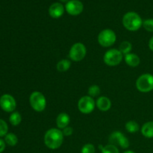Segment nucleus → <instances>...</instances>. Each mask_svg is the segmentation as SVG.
<instances>
[{
    "label": "nucleus",
    "instance_id": "aec40b11",
    "mask_svg": "<svg viewBox=\"0 0 153 153\" xmlns=\"http://www.w3.org/2000/svg\"><path fill=\"white\" fill-rule=\"evenodd\" d=\"M99 148L101 150L102 153H120V150L117 148V146H114L113 144H111V143L105 146L100 145Z\"/></svg>",
    "mask_w": 153,
    "mask_h": 153
},
{
    "label": "nucleus",
    "instance_id": "cd10ccee",
    "mask_svg": "<svg viewBox=\"0 0 153 153\" xmlns=\"http://www.w3.org/2000/svg\"><path fill=\"white\" fill-rule=\"evenodd\" d=\"M5 146L6 143L4 140L0 138V153L4 152V150L5 149Z\"/></svg>",
    "mask_w": 153,
    "mask_h": 153
},
{
    "label": "nucleus",
    "instance_id": "1a4fd4ad",
    "mask_svg": "<svg viewBox=\"0 0 153 153\" xmlns=\"http://www.w3.org/2000/svg\"><path fill=\"white\" fill-rule=\"evenodd\" d=\"M108 141L111 144L120 146L122 149H128L130 146L129 140L119 131H114L109 136Z\"/></svg>",
    "mask_w": 153,
    "mask_h": 153
},
{
    "label": "nucleus",
    "instance_id": "20e7f679",
    "mask_svg": "<svg viewBox=\"0 0 153 153\" xmlns=\"http://www.w3.org/2000/svg\"><path fill=\"white\" fill-rule=\"evenodd\" d=\"M123 59V55L119 49H111L105 53L103 61L109 67H116L119 65Z\"/></svg>",
    "mask_w": 153,
    "mask_h": 153
},
{
    "label": "nucleus",
    "instance_id": "6ab92c4d",
    "mask_svg": "<svg viewBox=\"0 0 153 153\" xmlns=\"http://www.w3.org/2000/svg\"><path fill=\"white\" fill-rule=\"evenodd\" d=\"M9 121H10L11 125H13V126H16L19 125L20 123L22 122V116L18 111H13L10 115Z\"/></svg>",
    "mask_w": 153,
    "mask_h": 153
},
{
    "label": "nucleus",
    "instance_id": "f3484780",
    "mask_svg": "<svg viewBox=\"0 0 153 153\" xmlns=\"http://www.w3.org/2000/svg\"><path fill=\"white\" fill-rule=\"evenodd\" d=\"M71 67V62H70V60L67 59H62L58 62L56 65L57 70L58 72H61V73H64V72H67L69 69Z\"/></svg>",
    "mask_w": 153,
    "mask_h": 153
},
{
    "label": "nucleus",
    "instance_id": "423d86ee",
    "mask_svg": "<svg viewBox=\"0 0 153 153\" xmlns=\"http://www.w3.org/2000/svg\"><path fill=\"white\" fill-rule=\"evenodd\" d=\"M116 34L110 28L102 30L98 35V43L102 47H110L113 46L116 42Z\"/></svg>",
    "mask_w": 153,
    "mask_h": 153
},
{
    "label": "nucleus",
    "instance_id": "4468645a",
    "mask_svg": "<svg viewBox=\"0 0 153 153\" xmlns=\"http://www.w3.org/2000/svg\"><path fill=\"white\" fill-rule=\"evenodd\" d=\"M70 123V117L67 113L59 114L56 118V125L59 129H64L67 126H69Z\"/></svg>",
    "mask_w": 153,
    "mask_h": 153
},
{
    "label": "nucleus",
    "instance_id": "39448f33",
    "mask_svg": "<svg viewBox=\"0 0 153 153\" xmlns=\"http://www.w3.org/2000/svg\"><path fill=\"white\" fill-rule=\"evenodd\" d=\"M136 88L140 92L148 93L153 91V75L145 73L136 81Z\"/></svg>",
    "mask_w": 153,
    "mask_h": 153
},
{
    "label": "nucleus",
    "instance_id": "0eeeda50",
    "mask_svg": "<svg viewBox=\"0 0 153 153\" xmlns=\"http://www.w3.org/2000/svg\"><path fill=\"white\" fill-rule=\"evenodd\" d=\"M86 54V46L82 43H76L70 48L69 52V58L71 59V61L79 62L85 58Z\"/></svg>",
    "mask_w": 153,
    "mask_h": 153
},
{
    "label": "nucleus",
    "instance_id": "bb28decb",
    "mask_svg": "<svg viewBox=\"0 0 153 153\" xmlns=\"http://www.w3.org/2000/svg\"><path fill=\"white\" fill-rule=\"evenodd\" d=\"M63 134L66 137H69V136L72 135L73 133V128L70 126H67L66 128H64V129H62Z\"/></svg>",
    "mask_w": 153,
    "mask_h": 153
},
{
    "label": "nucleus",
    "instance_id": "f8f14e48",
    "mask_svg": "<svg viewBox=\"0 0 153 153\" xmlns=\"http://www.w3.org/2000/svg\"><path fill=\"white\" fill-rule=\"evenodd\" d=\"M64 6L61 3L55 2L50 5L49 8V13L51 17L54 19H58L60 18L64 13Z\"/></svg>",
    "mask_w": 153,
    "mask_h": 153
},
{
    "label": "nucleus",
    "instance_id": "f03ea898",
    "mask_svg": "<svg viewBox=\"0 0 153 153\" xmlns=\"http://www.w3.org/2000/svg\"><path fill=\"white\" fill-rule=\"evenodd\" d=\"M123 25L128 31H136L143 26V20L138 13L130 11L123 17Z\"/></svg>",
    "mask_w": 153,
    "mask_h": 153
},
{
    "label": "nucleus",
    "instance_id": "7ed1b4c3",
    "mask_svg": "<svg viewBox=\"0 0 153 153\" xmlns=\"http://www.w3.org/2000/svg\"><path fill=\"white\" fill-rule=\"evenodd\" d=\"M29 103L33 110L37 112H42L46 107V100L41 92L34 91L29 97Z\"/></svg>",
    "mask_w": 153,
    "mask_h": 153
},
{
    "label": "nucleus",
    "instance_id": "dca6fc26",
    "mask_svg": "<svg viewBox=\"0 0 153 153\" xmlns=\"http://www.w3.org/2000/svg\"><path fill=\"white\" fill-rule=\"evenodd\" d=\"M141 134L146 138H153V121L143 124L141 128Z\"/></svg>",
    "mask_w": 153,
    "mask_h": 153
},
{
    "label": "nucleus",
    "instance_id": "f257e3e1",
    "mask_svg": "<svg viewBox=\"0 0 153 153\" xmlns=\"http://www.w3.org/2000/svg\"><path fill=\"white\" fill-rule=\"evenodd\" d=\"M64 135L59 128H52L48 130L44 135V143L50 149L60 148L64 142Z\"/></svg>",
    "mask_w": 153,
    "mask_h": 153
},
{
    "label": "nucleus",
    "instance_id": "b1692460",
    "mask_svg": "<svg viewBox=\"0 0 153 153\" xmlns=\"http://www.w3.org/2000/svg\"><path fill=\"white\" fill-rule=\"evenodd\" d=\"M8 131V126L7 123L3 120L0 119V137H4Z\"/></svg>",
    "mask_w": 153,
    "mask_h": 153
},
{
    "label": "nucleus",
    "instance_id": "a878e982",
    "mask_svg": "<svg viewBox=\"0 0 153 153\" xmlns=\"http://www.w3.org/2000/svg\"><path fill=\"white\" fill-rule=\"evenodd\" d=\"M143 27L146 31L153 32V19H147L143 21Z\"/></svg>",
    "mask_w": 153,
    "mask_h": 153
},
{
    "label": "nucleus",
    "instance_id": "4be33fe9",
    "mask_svg": "<svg viewBox=\"0 0 153 153\" xmlns=\"http://www.w3.org/2000/svg\"><path fill=\"white\" fill-rule=\"evenodd\" d=\"M126 129L129 133H136L139 131V125L137 122L134 120H130L127 122L125 125Z\"/></svg>",
    "mask_w": 153,
    "mask_h": 153
},
{
    "label": "nucleus",
    "instance_id": "6e6552de",
    "mask_svg": "<svg viewBox=\"0 0 153 153\" xmlns=\"http://www.w3.org/2000/svg\"><path fill=\"white\" fill-rule=\"evenodd\" d=\"M96 102L94 98L90 96L82 97L78 102V108L81 113L84 114H89L94 111Z\"/></svg>",
    "mask_w": 153,
    "mask_h": 153
},
{
    "label": "nucleus",
    "instance_id": "9d476101",
    "mask_svg": "<svg viewBox=\"0 0 153 153\" xmlns=\"http://www.w3.org/2000/svg\"><path fill=\"white\" fill-rule=\"evenodd\" d=\"M0 107L5 112H13L16 107V100L10 94H3L0 97Z\"/></svg>",
    "mask_w": 153,
    "mask_h": 153
},
{
    "label": "nucleus",
    "instance_id": "ddd939ff",
    "mask_svg": "<svg viewBox=\"0 0 153 153\" xmlns=\"http://www.w3.org/2000/svg\"><path fill=\"white\" fill-rule=\"evenodd\" d=\"M96 106L101 111H108L111 107V102L108 97H100L96 102Z\"/></svg>",
    "mask_w": 153,
    "mask_h": 153
},
{
    "label": "nucleus",
    "instance_id": "7c9ffc66",
    "mask_svg": "<svg viewBox=\"0 0 153 153\" xmlns=\"http://www.w3.org/2000/svg\"><path fill=\"white\" fill-rule=\"evenodd\" d=\"M60 1H61V2H66L67 3L69 1V0H60Z\"/></svg>",
    "mask_w": 153,
    "mask_h": 153
},
{
    "label": "nucleus",
    "instance_id": "9b49d317",
    "mask_svg": "<svg viewBox=\"0 0 153 153\" xmlns=\"http://www.w3.org/2000/svg\"><path fill=\"white\" fill-rule=\"evenodd\" d=\"M65 10L70 15L77 16L83 11L84 5L79 0H70L66 3Z\"/></svg>",
    "mask_w": 153,
    "mask_h": 153
},
{
    "label": "nucleus",
    "instance_id": "c85d7f7f",
    "mask_svg": "<svg viewBox=\"0 0 153 153\" xmlns=\"http://www.w3.org/2000/svg\"><path fill=\"white\" fill-rule=\"evenodd\" d=\"M149 48L151 51L153 52V37H151V39L149 41Z\"/></svg>",
    "mask_w": 153,
    "mask_h": 153
},
{
    "label": "nucleus",
    "instance_id": "2eb2a0df",
    "mask_svg": "<svg viewBox=\"0 0 153 153\" xmlns=\"http://www.w3.org/2000/svg\"><path fill=\"white\" fill-rule=\"evenodd\" d=\"M125 61L128 66L131 67H136L140 64V59L138 55L133 53H128L124 57Z\"/></svg>",
    "mask_w": 153,
    "mask_h": 153
},
{
    "label": "nucleus",
    "instance_id": "c756f323",
    "mask_svg": "<svg viewBox=\"0 0 153 153\" xmlns=\"http://www.w3.org/2000/svg\"><path fill=\"white\" fill-rule=\"evenodd\" d=\"M123 153H135V152L132 150H126V151H125Z\"/></svg>",
    "mask_w": 153,
    "mask_h": 153
},
{
    "label": "nucleus",
    "instance_id": "a211bd4d",
    "mask_svg": "<svg viewBox=\"0 0 153 153\" xmlns=\"http://www.w3.org/2000/svg\"><path fill=\"white\" fill-rule=\"evenodd\" d=\"M4 142L6 144L10 146H14L17 144L18 143V137L13 133H7L4 136Z\"/></svg>",
    "mask_w": 153,
    "mask_h": 153
},
{
    "label": "nucleus",
    "instance_id": "393cba45",
    "mask_svg": "<svg viewBox=\"0 0 153 153\" xmlns=\"http://www.w3.org/2000/svg\"><path fill=\"white\" fill-rule=\"evenodd\" d=\"M95 146L92 143H86L82 146L81 149V153H95Z\"/></svg>",
    "mask_w": 153,
    "mask_h": 153
},
{
    "label": "nucleus",
    "instance_id": "412c9836",
    "mask_svg": "<svg viewBox=\"0 0 153 153\" xmlns=\"http://www.w3.org/2000/svg\"><path fill=\"white\" fill-rule=\"evenodd\" d=\"M131 49H132V45H131V43L129 41H127V40L123 41L120 43V45L119 50L122 52V54L123 55L130 53Z\"/></svg>",
    "mask_w": 153,
    "mask_h": 153
},
{
    "label": "nucleus",
    "instance_id": "5701e85b",
    "mask_svg": "<svg viewBox=\"0 0 153 153\" xmlns=\"http://www.w3.org/2000/svg\"><path fill=\"white\" fill-rule=\"evenodd\" d=\"M88 96L91 97L92 98L96 97H98L99 95L101 93V90H100V88L97 85H91L89 88H88Z\"/></svg>",
    "mask_w": 153,
    "mask_h": 153
}]
</instances>
